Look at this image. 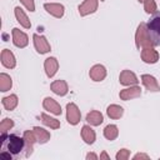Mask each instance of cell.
Instances as JSON below:
<instances>
[{"label":"cell","mask_w":160,"mask_h":160,"mask_svg":"<svg viewBox=\"0 0 160 160\" xmlns=\"http://www.w3.org/2000/svg\"><path fill=\"white\" fill-rule=\"evenodd\" d=\"M0 144H1V149L5 151H9L12 156L20 155L22 150H25L24 138H20L15 134H10V135L1 134Z\"/></svg>","instance_id":"cell-1"},{"label":"cell","mask_w":160,"mask_h":160,"mask_svg":"<svg viewBox=\"0 0 160 160\" xmlns=\"http://www.w3.org/2000/svg\"><path fill=\"white\" fill-rule=\"evenodd\" d=\"M146 28H148L150 39L152 41V45L159 46L160 45V11H156L152 14L149 22L146 24Z\"/></svg>","instance_id":"cell-2"},{"label":"cell","mask_w":160,"mask_h":160,"mask_svg":"<svg viewBox=\"0 0 160 160\" xmlns=\"http://www.w3.org/2000/svg\"><path fill=\"white\" fill-rule=\"evenodd\" d=\"M135 45L138 49H140V48L145 49V48H152L154 46L145 22H140L138 26V30L135 34Z\"/></svg>","instance_id":"cell-3"},{"label":"cell","mask_w":160,"mask_h":160,"mask_svg":"<svg viewBox=\"0 0 160 160\" xmlns=\"http://www.w3.org/2000/svg\"><path fill=\"white\" fill-rule=\"evenodd\" d=\"M80 119H81V112H80L78 105L74 102H69L66 105V120H68V122L70 125H76V124H79Z\"/></svg>","instance_id":"cell-4"},{"label":"cell","mask_w":160,"mask_h":160,"mask_svg":"<svg viewBox=\"0 0 160 160\" xmlns=\"http://www.w3.org/2000/svg\"><path fill=\"white\" fill-rule=\"evenodd\" d=\"M32 40H34V46L36 49V51L39 54H46L50 51V44L48 41V39L44 35H39V34H34L32 35Z\"/></svg>","instance_id":"cell-5"},{"label":"cell","mask_w":160,"mask_h":160,"mask_svg":"<svg viewBox=\"0 0 160 160\" xmlns=\"http://www.w3.org/2000/svg\"><path fill=\"white\" fill-rule=\"evenodd\" d=\"M24 141H25V158H29L31 154H32V150H34V144L38 142V139H36V135L34 132V130H25L24 131Z\"/></svg>","instance_id":"cell-6"},{"label":"cell","mask_w":160,"mask_h":160,"mask_svg":"<svg viewBox=\"0 0 160 160\" xmlns=\"http://www.w3.org/2000/svg\"><path fill=\"white\" fill-rule=\"evenodd\" d=\"M11 34H12V42H14V45H15L16 48L22 49V48L28 46V44H29V38H28V35H26L24 31L19 30L18 28H14V29L11 30Z\"/></svg>","instance_id":"cell-7"},{"label":"cell","mask_w":160,"mask_h":160,"mask_svg":"<svg viewBox=\"0 0 160 160\" xmlns=\"http://www.w3.org/2000/svg\"><path fill=\"white\" fill-rule=\"evenodd\" d=\"M99 0H84L81 5H79V14L80 16H86L94 14L98 10Z\"/></svg>","instance_id":"cell-8"},{"label":"cell","mask_w":160,"mask_h":160,"mask_svg":"<svg viewBox=\"0 0 160 160\" xmlns=\"http://www.w3.org/2000/svg\"><path fill=\"white\" fill-rule=\"evenodd\" d=\"M140 95H141V89L138 85H131L130 88L122 89L120 91V94H119L120 99L121 100H125V101L131 100V99H135V98H139Z\"/></svg>","instance_id":"cell-9"},{"label":"cell","mask_w":160,"mask_h":160,"mask_svg":"<svg viewBox=\"0 0 160 160\" xmlns=\"http://www.w3.org/2000/svg\"><path fill=\"white\" fill-rule=\"evenodd\" d=\"M119 81H120L121 85H125V86L138 85V82H139L136 75H135L132 71H130V70H122V71L120 72Z\"/></svg>","instance_id":"cell-10"},{"label":"cell","mask_w":160,"mask_h":160,"mask_svg":"<svg viewBox=\"0 0 160 160\" xmlns=\"http://www.w3.org/2000/svg\"><path fill=\"white\" fill-rule=\"evenodd\" d=\"M44 8H45V10H46L50 15H52L54 18L60 19V18L64 16L65 8H64V5H61V4H58V2H46V4H44Z\"/></svg>","instance_id":"cell-11"},{"label":"cell","mask_w":160,"mask_h":160,"mask_svg":"<svg viewBox=\"0 0 160 160\" xmlns=\"http://www.w3.org/2000/svg\"><path fill=\"white\" fill-rule=\"evenodd\" d=\"M89 76L94 81H102L106 78V69H105V66L101 65V64L94 65L90 69V71H89Z\"/></svg>","instance_id":"cell-12"},{"label":"cell","mask_w":160,"mask_h":160,"mask_svg":"<svg viewBox=\"0 0 160 160\" xmlns=\"http://www.w3.org/2000/svg\"><path fill=\"white\" fill-rule=\"evenodd\" d=\"M42 106H44V109L45 110H48V111H50L51 114H54V115H61V106H60V104L55 100V99H52V98H45L44 100H42Z\"/></svg>","instance_id":"cell-13"},{"label":"cell","mask_w":160,"mask_h":160,"mask_svg":"<svg viewBox=\"0 0 160 160\" xmlns=\"http://www.w3.org/2000/svg\"><path fill=\"white\" fill-rule=\"evenodd\" d=\"M141 60L146 64H155L159 60V52L152 48H145L141 50Z\"/></svg>","instance_id":"cell-14"},{"label":"cell","mask_w":160,"mask_h":160,"mask_svg":"<svg viewBox=\"0 0 160 160\" xmlns=\"http://www.w3.org/2000/svg\"><path fill=\"white\" fill-rule=\"evenodd\" d=\"M44 69H45V72H46L48 78H52L59 70V61L56 60V58L50 56V58L45 59Z\"/></svg>","instance_id":"cell-15"},{"label":"cell","mask_w":160,"mask_h":160,"mask_svg":"<svg viewBox=\"0 0 160 160\" xmlns=\"http://www.w3.org/2000/svg\"><path fill=\"white\" fill-rule=\"evenodd\" d=\"M141 81H142L144 86L146 88V90H149V91H151V92H158V91H160V86H159L156 79H155L152 75H149V74L141 75Z\"/></svg>","instance_id":"cell-16"},{"label":"cell","mask_w":160,"mask_h":160,"mask_svg":"<svg viewBox=\"0 0 160 160\" xmlns=\"http://www.w3.org/2000/svg\"><path fill=\"white\" fill-rule=\"evenodd\" d=\"M1 64L8 69H14L16 66L15 56L9 49H4L1 51Z\"/></svg>","instance_id":"cell-17"},{"label":"cell","mask_w":160,"mask_h":160,"mask_svg":"<svg viewBox=\"0 0 160 160\" xmlns=\"http://www.w3.org/2000/svg\"><path fill=\"white\" fill-rule=\"evenodd\" d=\"M50 88H51V91L55 92L59 96H65L68 94V91H69V86H68L66 81L65 80H60V79L52 81Z\"/></svg>","instance_id":"cell-18"},{"label":"cell","mask_w":160,"mask_h":160,"mask_svg":"<svg viewBox=\"0 0 160 160\" xmlns=\"http://www.w3.org/2000/svg\"><path fill=\"white\" fill-rule=\"evenodd\" d=\"M14 12H15V18H16L18 22H19L22 28H25V29H30L31 22H30V20H29L28 15L24 12V10H22L21 8H19V6H16V8L14 9Z\"/></svg>","instance_id":"cell-19"},{"label":"cell","mask_w":160,"mask_h":160,"mask_svg":"<svg viewBox=\"0 0 160 160\" xmlns=\"http://www.w3.org/2000/svg\"><path fill=\"white\" fill-rule=\"evenodd\" d=\"M81 138H82V140H84L86 144L91 145V144H94L95 140H96V134H95V131L91 129V126L84 125V126L81 128Z\"/></svg>","instance_id":"cell-20"},{"label":"cell","mask_w":160,"mask_h":160,"mask_svg":"<svg viewBox=\"0 0 160 160\" xmlns=\"http://www.w3.org/2000/svg\"><path fill=\"white\" fill-rule=\"evenodd\" d=\"M86 121H88L90 125H92V126H99L100 124H102L104 116H102V114H101L100 111H98V110H91L90 112L86 114Z\"/></svg>","instance_id":"cell-21"},{"label":"cell","mask_w":160,"mask_h":160,"mask_svg":"<svg viewBox=\"0 0 160 160\" xmlns=\"http://www.w3.org/2000/svg\"><path fill=\"white\" fill-rule=\"evenodd\" d=\"M32 130H34V132L36 135V139H38V142L39 144H46L50 140V132L48 130H45L44 128L34 126Z\"/></svg>","instance_id":"cell-22"},{"label":"cell","mask_w":160,"mask_h":160,"mask_svg":"<svg viewBox=\"0 0 160 160\" xmlns=\"http://www.w3.org/2000/svg\"><path fill=\"white\" fill-rule=\"evenodd\" d=\"M106 114L110 119H120L124 114V109L120 106V105H116V104H112V105H109L108 109H106Z\"/></svg>","instance_id":"cell-23"},{"label":"cell","mask_w":160,"mask_h":160,"mask_svg":"<svg viewBox=\"0 0 160 160\" xmlns=\"http://www.w3.org/2000/svg\"><path fill=\"white\" fill-rule=\"evenodd\" d=\"M18 102H19V100H18V96H16L15 94H11V95H9V96L2 98V106H4L8 111L14 110V109L18 106Z\"/></svg>","instance_id":"cell-24"},{"label":"cell","mask_w":160,"mask_h":160,"mask_svg":"<svg viewBox=\"0 0 160 160\" xmlns=\"http://www.w3.org/2000/svg\"><path fill=\"white\" fill-rule=\"evenodd\" d=\"M41 121L44 125H46L50 129H59L60 128V121L55 118H51L50 115H48L45 112L41 114Z\"/></svg>","instance_id":"cell-25"},{"label":"cell","mask_w":160,"mask_h":160,"mask_svg":"<svg viewBox=\"0 0 160 160\" xmlns=\"http://www.w3.org/2000/svg\"><path fill=\"white\" fill-rule=\"evenodd\" d=\"M12 86V80L10 78V75L5 74V72H1L0 74V91L5 92V91H9Z\"/></svg>","instance_id":"cell-26"},{"label":"cell","mask_w":160,"mask_h":160,"mask_svg":"<svg viewBox=\"0 0 160 160\" xmlns=\"http://www.w3.org/2000/svg\"><path fill=\"white\" fill-rule=\"evenodd\" d=\"M118 135H119V129H118L116 125L110 124V125H106L105 126V129H104V136H105V139L112 141V140H115L118 138Z\"/></svg>","instance_id":"cell-27"},{"label":"cell","mask_w":160,"mask_h":160,"mask_svg":"<svg viewBox=\"0 0 160 160\" xmlns=\"http://www.w3.org/2000/svg\"><path fill=\"white\" fill-rule=\"evenodd\" d=\"M12 126H14V121H12V119L5 118V119L0 122V131H1V134H6Z\"/></svg>","instance_id":"cell-28"},{"label":"cell","mask_w":160,"mask_h":160,"mask_svg":"<svg viewBox=\"0 0 160 160\" xmlns=\"http://www.w3.org/2000/svg\"><path fill=\"white\" fill-rule=\"evenodd\" d=\"M156 9H158V6H156L155 0H145L144 1V10H145V12L154 14V12H156Z\"/></svg>","instance_id":"cell-29"},{"label":"cell","mask_w":160,"mask_h":160,"mask_svg":"<svg viewBox=\"0 0 160 160\" xmlns=\"http://www.w3.org/2000/svg\"><path fill=\"white\" fill-rule=\"evenodd\" d=\"M129 156H130V150H128V149H120L118 151V154H116L115 158H116V160H128Z\"/></svg>","instance_id":"cell-30"},{"label":"cell","mask_w":160,"mask_h":160,"mask_svg":"<svg viewBox=\"0 0 160 160\" xmlns=\"http://www.w3.org/2000/svg\"><path fill=\"white\" fill-rule=\"evenodd\" d=\"M21 1V4L29 10V11H35V2H34V0H20Z\"/></svg>","instance_id":"cell-31"},{"label":"cell","mask_w":160,"mask_h":160,"mask_svg":"<svg viewBox=\"0 0 160 160\" xmlns=\"http://www.w3.org/2000/svg\"><path fill=\"white\" fill-rule=\"evenodd\" d=\"M132 159H134V160H139V159H145V160H148V159H149V155H148V154H142V152H138V154L134 155Z\"/></svg>","instance_id":"cell-32"},{"label":"cell","mask_w":160,"mask_h":160,"mask_svg":"<svg viewBox=\"0 0 160 160\" xmlns=\"http://www.w3.org/2000/svg\"><path fill=\"white\" fill-rule=\"evenodd\" d=\"M86 159H88V160H90V159H92V160H96V159H98V155H96L95 152H89V154L86 155Z\"/></svg>","instance_id":"cell-33"},{"label":"cell","mask_w":160,"mask_h":160,"mask_svg":"<svg viewBox=\"0 0 160 160\" xmlns=\"http://www.w3.org/2000/svg\"><path fill=\"white\" fill-rule=\"evenodd\" d=\"M100 159H105V160H109V159H110V156L106 154V151H102V152L100 154Z\"/></svg>","instance_id":"cell-34"},{"label":"cell","mask_w":160,"mask_h":160,"mask_svg":"<svg viewBox=\"0 0 160 160\" xmlns=\"http://www.w3.org/2000/svg\"><path fill=\"white\" fill-rule=\"evenodd\" d=\"M138 1H139V2H144L145 0H138Z\"/></svg>","instance_id":"cell-35"},{"label":"cell","mask_w":160,"mask_h":160,"mask_svg":"<svg viewBox=\"0 0 160 160\" xmlns=\"http://www.w3.org/2000/svg\"><path fill=\"white\" fill-rule=\"evenodd\" d=\"M100 1H105V0H100Z\"/></svg>","instance_id":"cell-36"}]
</instances>
